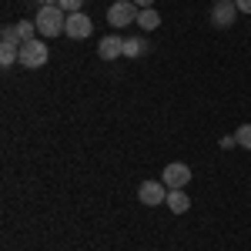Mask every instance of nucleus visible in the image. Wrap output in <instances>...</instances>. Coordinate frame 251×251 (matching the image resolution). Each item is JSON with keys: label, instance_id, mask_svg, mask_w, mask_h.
<instances>
[{"label": "nucleus", "instance_id": "obj_1", "mask_svg": "<svg viewBox=\"0 0 251 251\" xmlns=\"http://www.w3.org/2000/svg\"><path fill=\"white\" fill-rule=\"evenodd\" d=\"M34 24H37V34L44 40L57 37V34H64L67 30V14L60 10V7H40L37 17H34Z\"/></svg>", "mask_w": 251, "mask_h": 251}, {"label": "nucleus", "instance_id": "obj_2", "mask_svg": "<svg viewBox=\"0 0 251 251\" xmlns=\"http://www.w3.org/2000/svg\"><path fill=\"white\" fill-rule=\"evenodd\" d=\"M47 57H50V47L44 44V40H27V44H20V67H27V71H37V67H44L47 64Z\"/></svg>", "mask_w": 251, "mask_h": 251}, {"label": "nucleus", "instance_id": "obj_3", "mask_svg": "<svg viewBox=\"0 0 251 251\" xmlns=\"http://www.w3.org/2000/svg\"><path fill=\"white\" fill-rule=\"evenodd\" d=\"M137 14H141V7L134 0H117L107 10V20H111V27H127V24H137Z\"/></svg>", "mask_w": 251, "mask_h": 251}, {"label": "nucleus", "instance_id": "obj_4", "mask_svg": "<svg viewBox=\"0 0 251 251\" xmlns=\"http://www.w3.org/2000/svg\"><path fill=\"white\" fill-rule=\"evenodd\" d=\"M168 184L164 181H144L141 188H137V201L144 204V208H157V204H164L168 201Z\"/></svg>", "mask_w": 251, "mask_h": 251}, {"label": "nucleus", "instance_id": "obj_5", "mask_svg": "<svg viewBox=\"0 0 251 251\" xmlns=\"http://www.w3.org/2000/svg\"><path fill=\"white\" fill-rule=\"evenodd\" d=\"M238 14H241V10H238V3H234V0H214L211 24H214V27H231Z\"/></svg>", "mask_w": 251, "mask_h": 251}, {"label": "nucleus", "instance_id": "obj_6", "mask_svg": "<svg viewBox=\"0 0 251 251\" xmlns=\"http://www.w3.org/2000/svg\"><path fill=\"white\" fill-rule=\"evenodd\" d=\"M67 37L74 40H87L91 34H94V24H91V17L80 10V14H67V30H64Z\"/></svg>", "mask_w": 251, "mask_h": 251}, {"label": "nucleus", "instance_id": "obj_7", "mask_svg": "<svg viewBox=\"0 0 251 251\" xmlns=\"http://www.w3.org/2000/svg\"><path fill=\"white\" fill-rule=\"evenodd\" d=\"M161 181H164L171 191H177V188H184V184L191 181V168H188V164H181V161H174V164H168V168H164Z\"/></svg>", "mask_w": 251, "mask_h": 251}, {"label": "nucleus", "instance_id": "obj_8", "mask_svg": "<svg viewBox=\"0 0 251 251\" xmlns=\"http://www.w3.org/2000/svg\"><path fill=\"white\" fill-rule=\"evenodd\" d=\"M97 57H100V60H117V57H124V37H117V34H107V37H100Z\"/></svg>", "mask_w": 251, "mask_h": 251}, {"label": "nucleus", "instance_id": "obj_9", "mask_svg": "<svg viewBox=\"0 0 251 251\" xmlns=\"http://www.w3.org/2000/svg\"><path fill=\"white\" fill-rule=\"evenodd\" d=\"M168 208H171L174 214H184L188 208H191V201H188L184 188H177V191H168Z\"/></svg>", "mask_w": 251, "mask_h": 251}, {"label": "nucleus", "instance_id": "obj_10", "mask_svg": "<svg viewBox=\"0 0 251 251\" xmlns=\"http://www.w3.org/2000/svg\"><path fill=\"white\" fill-rule=\"evenodd\" d=\"M148 54V40L144 37H127L124 40V57H144Z\"/></svg>", "mask_w": 251, "mask_h": 251}, {"label": "nucleus", "instance_id": "obj_11", "mask_svg": "<svg viewBox=\"0 0 251 251\" xmlns=\"http://www.w3.org/2000/svg\"><path fill=\"white\" fill-rule=\"evenodd\" d=\"M14 34H17L20 44H27V40H34V34H37V24L34 20H20V24H14Z\"/></svg>", "mask_w": 251, "mask_h": 251}, {"label": "nucleus", "instance_id": "obj_12", "mask_svg": "<svg viewBox=\"0 0 251 251\" xmlns=\"http://www.w3.org/2000/svg\"><path fill=\"white\" fill-rule=\"evenodd\" d=\"M137 24H141V30H157L161 17H157L154 7H148V10H141V14H137Z\"/></svg>", "mask_w": 251, "mask_h": 251}, {"label": "nucleus", "instance_id": "obj_13", "mask_svg": "<svg viewBox=\"0 0 251 251\" xmlns=\"http://www.w3.org/2000/svg\"><path fill=\"white\" fill-rule=\"evenodd\" d=\"M17 60H20V47H10V44L0 47V64H3V67H10V64H17Z\"/></svg>", "mask_w": 251, "mask_h": 251}, {"label": "nucleus", "instance_id": "obj_14", "mask_svg": "<svg viewBox=\"0 0 251 251\" xmlns=\"http://www.w3.org/2000/svg\"><path fill=\"white\" fill-rule=\"evenodd\" d=\"M234 141H238V148L251 151V124H241V127L234 131Z\"/></svg>", "mask_w": 251, "mask_h": 251}, {"label": "nucleus", "instance_id": "obj_15", "mask_svg": "<svg viewBox=\"0 0 251 251\" xmlns=\"http://www.w3.org/2000/svg\"><path fill=\"white\" fill-rule=\"evenodd\" d=\"M64 14H80V7H84V0H60L57 3Z\"/></svg>", "mask_w": 251, "mask_h": 251}, {"label": "nucleus", "instance_id": "obj_16", "mask_svg": "<svg viewBox=\"0 0 251 251\" xmlns=\"http://www.w3.org/2000/svg\"><path fill=\"white\" fill-rule=\"evenodd\" d=\"M3 44H10V47H20L17 34H14V27H3Z\"/></svg>", "mask_w": 251, "mask_h": 251}, {"label": "nucleus", "instance_id": "obj_17", "mask_svg": "<svg viewBox=\"0 0 251 251\" xmlns=\"http://www.w3.org/2000/svg\"><path fill=\"white\" fill-rule=\"evenodd\" d=\"M234 3H238V10H241V14H251V0H234Z\"/></svg>", "mask_w": 251, "mask_h": 251}, {"label": "nucleus", "instance_id": "obj_18", "mask_svg": "<svg viewBox=\"0 0 251 251\" xmlns=\"http://www.w3.org/2000/svg\"><path fill=\"white\" fill-rule=\"evenodd\" d=\"M137 7H141V10H148V7H154V0H134Z\"/></svg>", "mask_w": 251, "mask_h": 251}, {"label": "nucleus", "instance_id": "obj_19", "mask_svg": "<svg viewBox=\"0 0 251 251\" xmlns=\"http://www.w3.org/2000/svg\"><path fill=\"white\" fill-rule=\"evenodd\" d=\"M60 0H40V7H57Z\"/></svg>", "mask_w": 251, "mask_h": 251}]
</instances>
